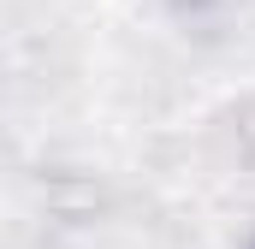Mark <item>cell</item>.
Here are the masks:
<instances>
[{"mask_svg": "<svg viewBox=\"0 0 255 249\" xmlns=\"http://www.w3.org/2000/svg\"><path fill=\"white\" fill-rule=\"evenodd\" d=\"M238 148H244V154L255 160V107L244 113V119H238Z\"/></svg>", "mask_w": 255, "mask_h": 249, "instance_id": "cell-1", "label": "cell"}]
</instances>
